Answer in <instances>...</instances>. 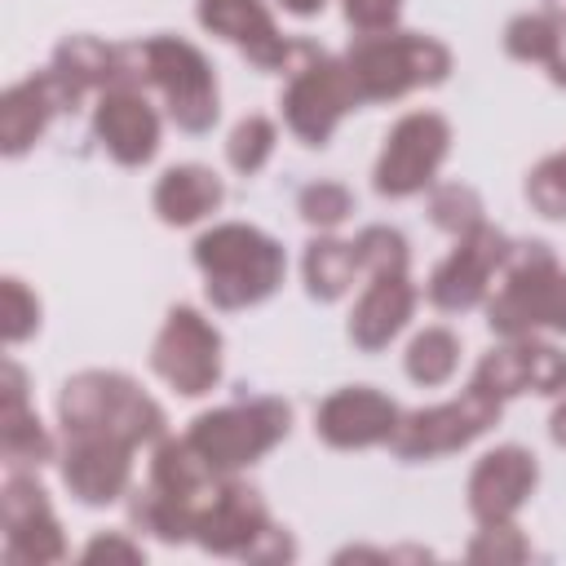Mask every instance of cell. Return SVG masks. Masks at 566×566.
Returning a JSON list of instances; mask_svg holds the SVG:
<instances>
[{
  "instance_id": "cell-1",
  "label": "cell",
  "mask_w": 566,
  "mask_h": 566,
  "mask_svg": "<svg viewBox=\"0 0 566 566\" xmlns=\"http://www.w3.org/2000/svg\"><path fill=\"white\" fill-rule=\"evenodd\" d=\"M119 84L142 88L155 84L168 102V115L186 133H208L217 124V80L208 57L177 40V35H150L142 44H124V71ZM115 84V88H119Z\"/></svg>"
},
{
  "instance_id": "cell-2",
  "label": "cell",
  "mask_w": 566,
  "mask_h": 566,
  "mask_svg": "<svg viewBox=\"0 0 566 566\" xmlns=\"http://www.w3.org/2000/svg\"><path fill=\"white\" fill-rule=\"evenodd\" d=\"M195 265L203 270V292L217 310H243L265 301L283 283V248L256 226L226 221L195 239Z\"/></svg>"
},
{
  "instance_id": "cell-3",
  "label": "cell",
  "mask_w": 566,
  "mask_h": 566,
  "mask_svg": "<svg viewBox=\"0 0 566 566\" xmlns=\"http://www.w3.org/2000/svg\"><path fill=\"white\" fill-rule=\"evenodd\" d=\"M57 416L66 438H119L128 447L155 442L164 433V407L146 398L119 371H80L62 385Z\"/></svg>"
},
{
  "instance_id": "cell-4",
  "label": "cell",
  "mask_w": 566,
  "mask_h": 566,
  "mask_svg": "<svg viewBox=\"0 0 566 566\" xmlns=\"http://www.w3.org/2000/svg\"><path fill=\"white\" fill-rule=\"evenodd\" d=\"M354 88L363 102H394L411 88H429L442 84L451 71V53L447 44H438L433 35H416V31H376V35H358L349 57H345Z\"/></svg>"
},
{
  "instance_id": "cell-5",
  "label": "cell",
  "mask_w": 566,
  "mask_h": 566,
  "mask_svg": "<svg viewBox=\"0 0 566 566\" xmlns=\"http://www.w3.org/2000/svg\"><path fill=\"white\" fill-rule=\"evenodd\" d=\"M491 332L517 340L535 327L566 332V274L557 270L548 243H513L504 287L486 305Z\"/></svg>"
},
{
  "instance_id": "cell-6",
  "label": "cell",
  "mask_w": 566,
  "mask_h": 566,
  "mask_svg": "<svg viewBox=\"0 0 566 566\" xmlns=\"http://www.w3.org/2000/svg\"><path fill=\"white\" fill-rule=\"evenodd\" d=\"M292 411L279 398H252V402H234L221 411H203L195 416L186 442L208 460L212 473H234L252 460H261L270 447H279L287 438Z\"/></svg>"
},
{
  "instance_id": "cell-7",
  "label": "cell",
  "mask_w": 566,
  "mask_h": 566,
  "mask_svg": "<svg viewBox=\"0 0 566 566\" xmlns=\"http://www.w3.org/2000/svg\"><path fill=\"white\" fill-rule=\"evenodd\" d=\"M301 66H292L287 93H283V119L305 146H323L332 128L363 102L354 88V75L345 62L318 53L314 44H296Z\"/></svg>"
},
{
  "instance_id": "cell-8",
  "label": "cell",
  "mask_w": 566,
  "mask_h": 566,
  "mask_svg": "<svg viewBox=\"0 0 566 566\" xmlns=\"http://www.w3.org/2000/svg\"><path fill=\"white\" fill-rule=\"evenodd\" d=\"M500 407H504L500 398L469 385L460 398L438 402L429 411H411L407 420H398L394 451L402 460H429V455H442V451H460L500 420Z\"/></svg>"
},
{
  "instance_id": "cell-9",
  "label": "cell",
  "mask_w": 566,
  "mask_h": 566,
  "mask_svg": "<svg viewBox=\"0 0 566 566\" xmlns=\"http://www.w3.org/2000/svg\"><path fill=\"white\" fill-rule=\"evenodd\" d=\"M447 150H451V128L442 115L433 111L402 115L385 137V150L376 164V190L389 199L420 195L424 186H433V172L447 159Z\"/></svg>"
},
{
  "instance_id": "cell-10",
  "label": "cell",
  "mask_w": 566,
  "mask_h": 566,
  "mask_svg": "<svg viewBox=\"0 0 566 566\" xmlns=\"http://www.w3.org/2000/svg\"><path fill=\"white\" fill-rule=\"evenodd\" d=\"M150 367L186 398H199L208 394L217 380H221V336L217 327L190 310V305H177L164 323V332L155 336V349H150Z\"/></svg>"
},
{
  "instance_id": "cell-11",
  "label": "cell",
  "mask_w": 566,
  "mask_h": 566,
  "mask_svg": "<svg viewBox=\"0 0 566 566\" xmlns=\"http://www.w3.org/2000/svg\"><path fill=\"white\" fill-rule=\"evenodd\" d=\"M509 252H513V243L486 221L478 230L460 234V248L429 279V301L438 310H473L486 296L491 274L500 265H509Z\"/></svg>"
},
{
  "instance_id": "cell-12",
  "label": "cell",
  "mask_w": 566,
  "mask_h": 566,
  "mask_svg": "<svg viewBox=\"0 0 566 566\" xmlns=\"http://www.w3.org/2000/svg\"><path fill=\"white\" fill-rule=\"evenodd\" d=\"M0 517H4V562H62L66 539L62 526L49 509V495L40 482L13 473L0 495Z\"/></svg>"
},
{
  "instance_id": "cell-13",
  "label": "cell",
  "mask_w": 566,
  "mask_h": 566,
  "mask_svg": "<svg viewBox=\"0 0 566 566\" xmlns=\"http://www.w3.org/2000/svg\"><path fill=\"white\" fill-rule=\"evenodd\" d=\"M274 531L261 495L243 482H221L217 495L208 500V509L199 513V526H195V539L217 553V557H248L265 544V535Z\"/></svg>"
},
{
  "instance_id": "cell-14",
  "label": "cell",
  "mask_w": 566,
  "mask_h": 566,
  "mask_svg": "<svg viewBox=\"0 0 566 566\" xmlns=\"http://www.w3.org/2000/svg\"><path fill=\"white\" fill-rule=\"evenodd\" d=\"M469 385L486 389L500 402L513 394H526V389L531 394H557V389H566V354L553 345H539L531 336H517L504 349H491L478 363Z\"/></svg>"
},
{
  "instance_id": "cell-15",
  "label": "cell",
  "mask_w": 566,
  "mask_h": 566,
  "mask_svg": "<svg viewBox=\"0 0 566 566\" xmlns=\"http://www.w3.org/2000/svg\"><path fill=\"white\" fill-rule=\"evenodd\" d=\"M80 93L84 88L71 84L57 66H49V71L13 84L0 97V146H4V155H22L49 128L53 115H62V111H71L80 102Z\"/></svg>"
},
{
  "instance_id": "cell-16",
  "label": "cell",
  "mask_w": 566,
  "mask_h": 566,
  "mask_svg": "<svg viewBox=\"0 0 566 566\" xmlns=\"http://www.w3.org/2000/svg\"><path fill=\"white\" fill-rule=\"evenodd\" d=\"M398 407L376 394L371 385H349V389H336L318 416H314V433L327 442V447H340V451H354V447H376V442H394L398 433Z\"/></svg>"
},
{
  "instance_id": "cell-17",
  "label": "cell",
  "mask_w": 566,
  "mask_h": 566,
  "mask_svg": "<svg viewBox=\"0 0 566 566\" xmlns=\"http://www.w3.org/2000/svg\"><path fill=\"white\" fill-rule=\"evenodd\" d=\"M535 455L522 451V447H495L478 460V469L469 473V509L482 526H495V522H509L526 495L535 491Z\"/></svg>"
},
{
  "instance_id": "cell-18",
  "label": "cell",
  "mask_w": 566,
  "mask_h": 566,
  "mask_svg": "<svg viewBox=\"0 0 566 566\" xmlns=\"http://www.w3.org/2000/svg\"><path fill=\"white\" fill-rule=\"evenodd\" d=\"M93 128L106 155L124 168H137L159 150V115L142 97V88H128V84L106 88L93 111Z\"/></svg>"
},
{
  "instance_id": "cell-19",
  "label": "cell",
  "mask_w": 566,
  "mask_h": 566,
  "mask_svg": "<svg viewBox=\"0 0 566 566\" xmlns=\"http://www.w3.org/2000/svg\"><path fill=\"white\" fill-rule=\"evenodd\" d=\"M199 22L212 35L230 40L234 49H243L248 62L261 66V71H279L296 53L279 35V27H274V18H270V9L261 0H199Z\"/></svg>"
},
{
  "instance_id": "cell-20",
  "label": "cell",
  "mask_w": 566,
  "mask_h": 566,
  "mask_svg": "<svg viewBox=\"0 0 566 566\" xmlns=\"http://www.w3.org/2000/svg\"><path fill=\"white\" fill-rule=\"evenodd\" d=\"M133 478V447L119 438H66L62 482L84 504H111Z\"/></svg>"
},
{
  "instance_id": "cell-21",
  "label": "cell",
  "mask_w": 566,
  "mask_h": 566,
  "mask_svg": "<svg viewBox=\"0 0 566 566\" xmlns=\"http://www.w3.org/2000/svg\"><path fill=\"white\" fill-rule=\"evenodd\" d=\"M411 310H416V287L407 274H371V287L358 296L349 314V340L376 354L407 327Z\"/></svg>"
},
{
  "instance_id": "cell-22",
  "label": "cell",
  "mask_w": 566,
  "mask_h": 566,
  "mask_svg": "<svg viewBox=\"0 0 566 566\" xmlns=\"http://www.w3.org/2000/svg\"><path fill=\"white\" fill-rule=\"evenodd\" d=\"M226 199V186L212 168L203 164H177L159 177L155 186V212L168 221V226H190L208 212H217Z\"/></svg>"
},
{
  "instance_id": "cell-23",
  "label": "cell",
  "mask_w": 566,
  "mask_h": 566,
  "mask_svg": "<svg viewBox=\"0 0 566 566\" xmlns=\"http://www.w3.org/2000/svg\"><path fill=\"white\" fill-rule=\"evenodd\" d=\"M0 447H4V464L9 469H27V464H44L53 455V442L40 424V416L27 407V389H22V371L9 363L4 367V411H0Z\"/></svg>"
},
{
  "instance_id": "cell-24",
  "label": "cell",
  "mask_w": 566,
  "mask_h": 566,
  "mask_svg": "<svg viewBox=\"0 0 566 566\" xmlns=\"http://www.w3.org/2000/svg\"><path fill=\"white\" fill-rule=\"evenodd\" d=\"M504 49L517 62H544L553 84L566 88V27L548 13H522L504 27Z\"/></svg>"
},
{
  "instance_id": "cell-25",
  "label": "cell",
  "mask_w": 566,
  "mask_h": 566,
  "mask_svg": "<svg viewBox=\"0 0 566 566\" xmlns=\"http://www.w3.org/2000/svg\"><path fill=\"white\" fill-rule=\"evenodd\" d=\"M53 66L80 88H115L124 71V49H111L93 35H71L57 44Z\"/></svg>"
},
{
  "instance_id": "cell-26",
  "label": "cell",
  "mask_w": 566,
  "mask_h": 566,
  "mask_svg": "<svg viewBox=\"0 0 566 566\" xmlns=\"http://www.w3.org/2000/svg\"><path fill=\"white\" fill-rule=\"evenodd\" d=\"M354 270H358V252L354 243H340V239H314L305 248V287L314 301H336L349 292L354 283Z\"/></svg>"
},
{
  "instance_id": "cell-27",
  "label": "cell",
  "mask_w": 566,
  "mask_h": 566,
  "mask_svg": "<svg viewBox=\"0 0 566 566\" xmlns=\"http://www.w3.org/2000/svg\"><path fill=\"white\" fill-rule=\"evenodd\" d=\"M455 363H460V340L447 327H424L407 345V376L416 385H447Z\"/></svg>"
},
{
  "instance_id": "cell-28",
  "label": "cell",
  "mask_w": 566,
  "mask_h": 566,
  "mask_svg": "<svg viewBox=\"0 0 566 566\" xmlns=\"http://www.w3.org/2000/svg\"><path fill=\"white\" fill-rule=\"evenodd\" d=\"M429 217H433L438 230H447V234L460 239V234H469V230L482 226V199H478V190H469L460 181H447V186H433Z\"/></svg>"
},
{
  "instance_id": "cell-29",
  "label": "cell",
  "mask_w": 566,
  "mask_h": 566,
  "mask_svg": "<svg viewBox=\"0 0 566 566\" xmlns=\"http://www.w3.org/2000/svg\"><path fill=\"white\" fill-rule=\"evenodd\" d=\"M274 137L279 133H274V124L265 115H248V119L234 124V133L226 142V155H230V164L239 172H261L265 159L274 155Z\"/></svg>"
},
{
  "instance_id": "cell-30",
  "label": "cell",
  "mask_w": 566,
  "mask_h": 566,
  "mask_svg": "<svg viewBox=\"0 0 566 566\" xmlns=\"http://www.w3.org/2000/svg\"><path fill=\"white\" fill-rule=\"evenodd\" d=\"M354 252H358V265L371 274H407V239L389 226H367L354 239Z\"/></svg>"
},
{
  "instance_id": "cell-31",
  "label": "cell",
  "mask_w": 566,
  "mask_h": 566,
  "mask_svg": "<svg viewBox=\"0 0 566 566\" xmlns=\"http://www.w3.org/2000/svg\"><path fill=\"white\" fill-rule=\"evenodd\" d=\"M296 208H301V217H305L310 226L332 230V226H340V221L354 212V195H349L340 181H314V186H305V190L296 195Z\"/></svg>"
},
{
  "instance_id": "cell-32",
  "label": "cell",
  "mask_w": 566,
  "mask_h": 566,
  "mask_svg": "<svg viewBox=\"0 0 566 566\" xmlns=\"http://www.w3.org/2000/svg\"><path fill=\"white\" fill-rule=\"evenodd\" d=\"M526 199L544 212V217H566V150L539 159L526 177Z\"/></svg>"
},
{
  "instance_id": "cell-33",
  "label": "cell",
  "mask_w": 566,
  "mask_h": 566,
  "mask_svg": "<svg viewBox=\"0 0 566 566\" xmlns=\"http://www.w3.org/2000/svg\"><path fill=\"white\" fill-rule=\"evenodd\" d=\"M0 301H4V310H0V327H4V340L9 345H18V340H27L35 327H40V301L22 287V279H4V287H0Z\"/></svg>"
},
{
  "instance_id": "cell-34",
  "label": "cell",
  "mask_w": 566,
  "mask_h": 566,
  "mask_svg": "<svg viewBox=\"0 0 566 566\" xmlns=\"http://www.w3.org/2000/svg\"><path fill=\"white\" fill-rule=\"evenodd\" d=\"M469 557L473 562H522L526 539L517 535L513 522H495V526H482V535L469 544Z\"/></svg>"
},
{
  "instance_id": "cell-35",
  "label": "cell",
  "mask_w": 566,
  "mask_h": 566,
  "mask_svg": "<svg viewBox=\"0 0 566 566\" xmlns=\"http://www.w3.org/2000/svg\"><path fill=\"white\" fill-rule=\"evenodd\" d=\"M402 0H345V18L358 35H376V31H394Z\"/></svg>"
},
{
  "instance_id": "cell-36",
  "label": "cell",
  "mask_w": 566,
  "mask_h": 566,
  "mask_svg": "<svg viewBox=\"0 0 566 566\" xmlns=\"http://www.w3.org/2000/svg\"><path fill=\"white\" fill-rule=\"evenodd\" d=\"M97 557H124V562H137L142 557V548L137 544H128V539H119V535H97L88 548H84V562H97Z\"/></svg>"
},
{
  "instance_id": "cell-37",
  "label": "cell",
  "mask_w": 566,
  "mask_h": 566,
  "mask_svg": "<svg viewBox=\"0 0 566 566\" xmlns=\"http://www.w3.org/2000/svg\"><path fill=\"white\" fill-rule=\"evenodd\" d=\"M279 4H283L287 13H296V18H314V13H318L327 0H279Z\"/></svg>"
},
{
  "instance_id": "cell-38",
  "label": "cell",
  "mask_w": 566,
  "mask_h": 566,
  "mask_svg": "<svg viewBox=\"0 0 566 566\" xmlns=\"http://www.w3.org/2000/svg\"><path fill=\"white\" fill-rule=\"evenodd\" d=\"M548 429H553V442L557 447H566V402L553 411V420H548Z\"/></svg>"
}]
</instances>
